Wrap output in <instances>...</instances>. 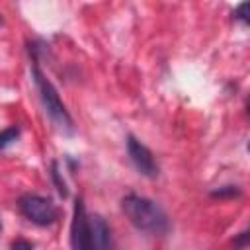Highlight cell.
<instances>
[{
  "label": "cell",
  "mask_w": 250,
  "mask_h": 250,
  "mask_svg": "<svg viewBox=\"0 0 250 250\" xmlns=\"http://www.w3.org/2000/svg\"><path fill=\"white\" fill-rule=\"evenodd\" d=\"M246 12H248V2L238 4L236 10H234V20H240L242 23H248V16H246Z\"/></svg>",
  "instance_id": "cell-10"
},
{
  "label": "cell",
  "mask_w": 250,
  "mask_h": 250,
  "mask_svg": "<svg viewBox=\"0 0 250 250\" xmlns=\"http://www.w3.org/2000/svg\"><path fill=\"white\" fill-rule=\"evenodd\" d=\"M18 137H20V127L18 125H10V127L2 129L0 131V150H4L10 145H14L18 141Z\"/></svg>",
  "instance_id": "cell-8"
},
{
  "label": "cell",
  "mask_w": 250,
  "mask_h": 250,
  "mask_svg": "<svg viewBox=\"0 0 250 250\" xmlns=\"http://www.w3.org/2000/svg\"><path fill=\"white\" fill-rule=\"evenodd\" d=\"M51 180H53L59 195L61 197H68V188H66V182H64L62 174H61V170H59V162L57 160L51 162Z\"/></svg>",
  "instance_id": "cell-7"
},
{
  "label": "cell",
  "mask_w": 250,
  "mask_h": 250,
  "mask_svg": "<svg viewBox=\"0 0 250 250\" xmlns=\"http://www.w3.org/2000/svg\"><path fill=\"white\" fill-rule=\"evenodd\" d=\"M70 246L72 250H90V232H88V215L84 201L78 197L72 209L70 221Z\"/></svg>",
  "instance_id": "cell-5"
},
{
  "label": "cell",
  "mask_w": 250,
  "mask_h": 250,
  "mask_svg": "<svg viewBox=\"0 0 250 250\" xmlns=\"http://www.w3.org/2000/svg\"><path fill=\"white\" fill-rule=\"evenodd\" d=\"M0 23H2V18H0Z\"/></svg>",
  "instance_id": "cell-13"
},
{
  "label": "cell",
  "mask_w": 250,
  "mask_h": 250,
  "mask_svg": "<svg viewBox=\"0 0 250 250\" xmlns=\"http://www.w3.org/2000/svg\"><path fill=\"white\" fill-rule=\"evenodd\" d=\"M234 195H240L238 186H223V188L211 191V197H234Z\"/></svg>",
  "instance_id": "cell-9"
},
{
  "label": "cell",
  "mask_w": 250,
  "mask_h": 250,
  "mask_svg": "<svg viewBox=\"0 0 250 250\" xmlns=\"http://www.w3.org/2000/svg\"><path fill=\"white\" fill-rule=\"evenodd\" d=\"M10 250H33V246H31V242H27V240H23V238H18V240L12 244Z\"/></svg>",
  "instance_id": "cell-12"
},
{
  "label": "cell",
  "mask_w": 250,
  "mask_h": 250,
  "mask_svg": "<svg viewBox=\"0 0 250 250\" xmlns=\"http://www.w3.org/2000/svg\"><path fill=\"white\" fill-rule=\"evenodd\" d=\"M121 209L137 230H143L148 234H166L170 229V221L164 209L156 201L145 195L127 193L121 199Z\"/></svg>",
  "instance_id": "cell-1"
},
{
  "label": "cell",
  "mask_w": 250,
  "mask_h": 250,
  "mask_svg": "<svg viewBox=\"0 0 250 250\" xmlns=\"http://www.w3.org/2000/svg\"><path fill=\"white\" fill-rule=\"evenodd\" d=\"M90 250H113L111 230L102 215H88Z\"/></svg>",
  "instance_id": "cell-6"
},
{
  "label": "cell",
  "mask_w": 250,
  "mask_h": 250,
  "mask_svg": "<svg viewBox=\"0 0 250 250\" xmlns=\"http://www.w3.org/2000/svg\"><path fill=\"white\" fill-rule=\"evenodd\" d=\"M0 229H2V225H0Z\"/></svg>",
  "instance_id": "cell-14"
},
{
  "label": "cell",
  "mask_w": 250,
  "mask_h": 250,
  "mask_svg": "<svg viewBox=\"0 0 250 250\" xmlns=\"http://www.w3.org/2000/svg\"><path fill=\"white\" fill-rule=\"evenodd\" d=\"M127 154L133 162V166L139 170V174L146 178H156L158 176V164L146 145H143L137 137L127 135Z\"/></svg>",
  "instance_id": "cell-4"
},
{
  "label": "cell",
  "mask_w": 250,
  "mask_h": 250,
  "mask_svg": "<svg viewBox=\"0 0 250 250\" xmlns=\"http://www.w3.org/2000/svg\"><path fill=\"white\" fill-rule=\"evenodd\" d=\"M20 213L39 227H49L59 219V209L55 207L51 197L37 195V193H23L18 199Z\"/></svg>",
  "instance_id": "cell-3"
},
{
  "label": "cell",
  "mask_w": 250,
  "mask_h": 250,
  "mask_svg": "<svg viewBox=\"0 0 250 250\" xmlns=\"http://www.w3.org/2000/svg\"><path fill=\"white\" fill-rule=\"evenodd\" d=\"M232 242H234V246H236V248H240V250H242V248H246V244H248V230H242L240 234H236Z\"/></svg>",
  "instance_id": "cell-11"
},
{
  "label": "cell",
  "mask_w": 250,
  "mask_h": 250,
  "mask_svg": "<svg viewBox=\"0 0 250 250\" xmlns=\"http://www.w3.org/2000/svg\"><path fill=\"white\" fill-rule=\"evenodd\" d=\"M31 76H33L35 88H37V92H39L43 109H45L47 117L51 119V123H53L62 135H72V133H74L72 117H70L68 109L64 107V104H62V100H61L57 88H55L53 82L41 72V68H39L37 62L31 64Z\"/></svg>",
  "instance_id": "cell-2"
}]
</instances>
